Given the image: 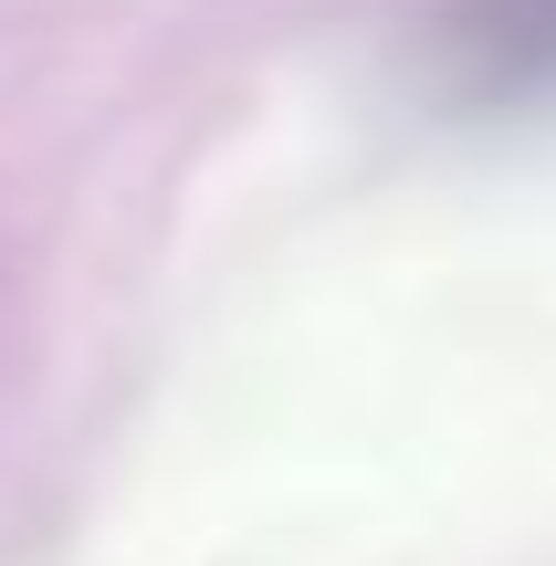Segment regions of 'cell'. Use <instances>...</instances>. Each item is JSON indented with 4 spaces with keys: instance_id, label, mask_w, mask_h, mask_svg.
<instances>
[{
    "instance_id": "1",
    "label": "cell",
    "mask_w": 556,
    "mask_h": 566,
    "mask_svg": "<svg viewBox=\"0 0 556 566\" xmlns=\"http://www.w3.org/2000/svg\"><path fill=\"white\" fill-rule=\"evenodd\" d=\"M431 63L473 105L556 95V0H441L431 11Z\"/></svg>"
}]
</instances>
